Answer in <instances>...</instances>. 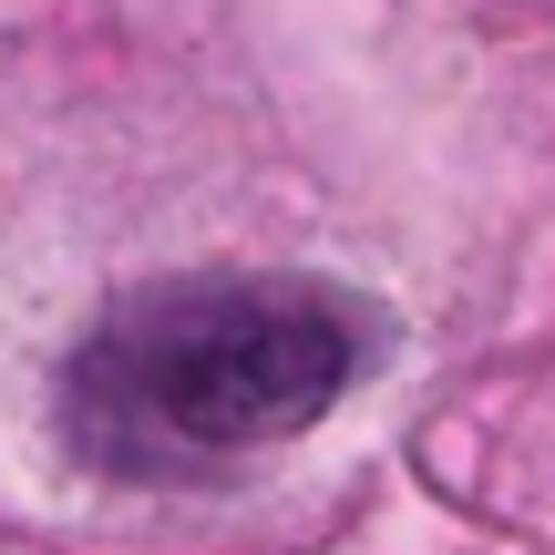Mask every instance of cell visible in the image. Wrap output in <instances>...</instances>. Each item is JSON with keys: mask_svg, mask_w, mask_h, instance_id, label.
I'll return each mask as SVG.
<instances>
[{"mask_svg": "<svg viewBox=\"0 0 555 555\" xmlns=\"http://www.w3.org/2000/svg\"><path fill=\"white\" fill-rule=\"evenodd\" d=\"M371 339V298L330 278H155L62 360V442L114 483H206L330 422Z\"/></svg>", "mask_w": 555, "mask_h": 555, "instance_id": "obj_1", "label": "cell"}]
</instances>
